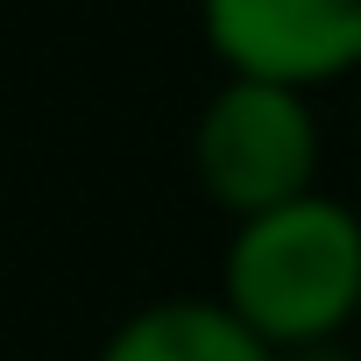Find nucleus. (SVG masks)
<instances>
[{
  "mask_svg": "<svg viewBox=\"0 0 361 361\" xmlns=\"http://www.w3.org/2000/svg\"><path fill=\"white\" fill-rule=\"evenodd\" d=\"M269 354L347 340L361 319V213L326 192L234 220L213 290Z\"/></svg>",
  "mask_w": 361,
  "mask_h": 361,
  "instance_id": "f257e3e1",
  "label": "nucleus"
},
{
  "mask_svg": "<svg viewBox=\"0 0 361 361\" xmlns=\"http://www.w3.org/2000/svg\"><path fill=\"white\" fill-rule=\"evenodd\" d=\"M319 163H326V142H319L312 92L220 78L192 121V177L227 220H255L269 206L319 192Z\"/></svg>",
  "mask_w": 361,
  "mask_h": 361,
  "instance_id": "f03ea898",
  "label": "nucleus"
},
{
  "mask_svg": "<svg viewBox=\"0 0 361 361\" xmlns=\"http://www.w3.org/2000/svg\"><path fill=\"white\" fill-rule=\"evenodd\" d=\"M199 29L227 78L290 92L361 78V0H199Z\"/></svg>",
  "mask_w": 361,
  "mask_h": 361,
  "instance_id": "7ed1b4c3",
  "label": "nucleus"
},
{
  "mask_svg": "<svg viewBox=\"0 0 361 361\" xmlns=\"http://www.w3.org/2000/svg\"><path fill=\"white\" fill-rule=\"evenodd\" d=\"M92 361H276L220 298H156L128 312Z\"/></svg>",
  "mask_w": 361,
  "mask_h": 361,
  "instance_id": "20e7f679",
  "label": "nucleus"
},
{
  "mask_svg": "<svg viewBox=\"0 0 361 361\" xmlns=\"http://www.w3.org/2000/svg\"><path fill=\"white\" fill-rule=\"evenodd\" d=\"M276 361H354L347 340H319V347H298V354H276Z\"/></svg>",
  "mask_w": 361,
  "mask_h": 361,
  "instance_id": "39448f33",
  "label": "nucleus"
}]
</instances>
